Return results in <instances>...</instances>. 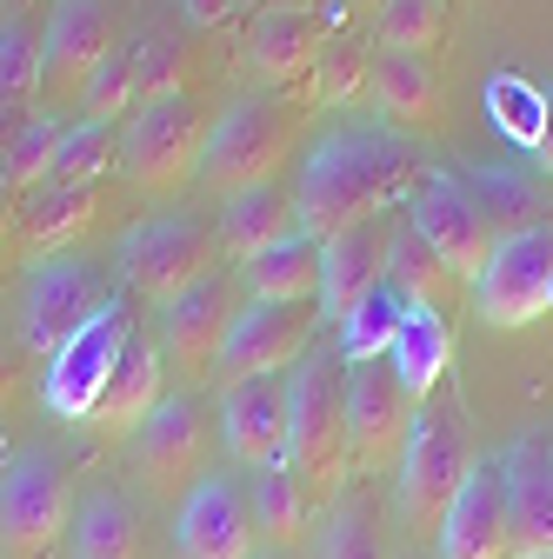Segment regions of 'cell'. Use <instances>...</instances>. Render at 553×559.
I'll use <instances>...</instances> for the list:
<instances>
[{"mask_svg":"<svg viewBox=\"0 0 553 559\" xmlns=\"http://www.w3.org/2000/svg\"><path fill=\"white\" fill-rule=\"evenodd\" d=\"M427 180V147L393 133L387 120H348L307 140L301 154V180H294V214L301 234H314L320 247L333 234H348L361 221H387L393 206H407V193Z\"/></svg>","mask_w":553,"mask_h":559,"instance_id":"obj_1","label":"cell"},{"mask_svg":"<svg viewBox=\"0 0 553 559\" xmlns=\"http://www.w3.org/2000/svg\"><path fill=\"white\" fill-rule=\"evenodd\" d=\"M287 466L314 507H333L348 493L354 440H348V367L340 360H301L287 373Z\"/></svg>","mask_w":553,"mask_h":559,"instance_id":"obj_2","label":"cell"},{"mask_svg":"<svg viewBox=\"0 0 553 559\" xmlns=\"http://www.w3.org/2000/svg\"><path fill=\"white\" fill-rule=\"evenodd\" d=\"M294 147H301V114H294V100H281V94H247V100H234L214 127H207V147H200V174L193 180L207 193L234 200L247 187H267L273 174L287 167Z\"/></svg>","mask_w":553,"mask_h":559,"instance_id":"obj_3","label":"cell"},{"mask_svg":"<svg viewBox=\"0 0 553 559\" xmlns=\"http://www.w3.org/2000/svg\"><path fill=\"white\" fill-rule=\"evenodd\" d=\"M207 127H214V107H207L193 87L133 107V120H127V133H120V167H127V180L141 187L148 200L180 193V187L200 174Z\"/></svg>","mask_w":553,"mask_h":559,"instance_id":"obj_4","label":"cell"},{"mask_svg":"<svg viewBox=\"0 0 553 559\" xmlns=\"http://www.w3.org/2000/svg\"><path fill=\"white\" fill-rule=\"evenodd\" d=\"M467 466H473V447H467V433H460V419L427 400L421 413H413V433H407L400 466H393V473H400V520H407L413 539L440 533V520H447V507H454V493H460Z\"/></svg>","mask_w":553,"mask_h":559,"instance_id":"obj_5","label":"cell"},{"mask_svg":"<svg viewBox=\"0 0 553 559\" xmlns=\"http://www.w3.org/2000/svg\"><path fill=\"white\" fill-rule=\"evenodd\" d=\"M74 493L47 447H27L0 473V559H47L67 539Z\"/></svg>","mask_w":553,"mask_h":559,"instance_id":"obj_6","label":"cell"},{"mask_svg":"<svg viewBox=\"0 0 553 559\" xmlns=\"http://www.w3.org/2000/svg\"><path fill=\"white\" fill-rule=\"evenodd\" d=\"M214 227L193 214H154L120 240V273L148 307H174L193 280L214 273Z\"/></svg>","mask_w":553,"mask_h":559,"instance_id":"obj_7","label":"cell"},{"mask_svg":"<svg viewBox=\"0 0 553 559\" xmlns=\"http://www.w3.org/2000/svg\"><path fill=\"white\" fill-rule=\"evenodd\" d=\"M127 333H133V313H127L120 294H107L81 333H67V340L54 346L47 386H40L54 419H81V427L94 419V406H101V393H107V380H114V367H120Z\"/></svg>","mask_w":553,"mask_h":559,"instance_id":"obj_8","label":"cell"},{"mask_svg":"<svg viewBox=\"0 0 553 559\" xmlns=\"http://www.w3.org/2000/svg\"><path fill=\"white\" fill-rule=\"evenodd\" d=\"M114 47H120L114 0H54V14L40 21V100H47V114L60 100H81Z\"/></svg>","mask_w":553,"mask_h":559,"instance_id":"obj_9","label":"cell"},{"mask_svg":"<svg viewBox=\"0 0 553 559\" xmlns=\"http://www.w3.org/2000/svg\"><path fill=\"white\" fill-rule=\"evenodd\" d=\"M101 300H107L101 266H87V260H74V253L34 260L27 280H21V346H27L34 360H54V346H60L67 333H81Z\"/></svg>","mask_w":553,"mask_h":559,"instance_id":"obj_10","label":"cell"},{"mask_svg":"<svg viewBox=\"0 0 553 559\" xmlns=\"http://www.w3.org/2000/svg\"><path fill=\"white\" fill-rule=\"evenodd\" d=\"M320 326V300L307 307H267V300H247L227 326V346H221V367L214 380L234 386V380H287L301 360H307V340Z\"/></svg>","mask_w":553,"mask_h":559,"instance_id":"obj_11","label":"cell"},{"mask_svg":"<svg viewBox=\"0 0 553 559\" xmlns=\"http://www.w3.org/2000/svg\"><path fill=\"white\" fill-rule=\"evenodd\" d=\"M407 227L427 240V253L454 280H480L487 260H494V247H501L494 227H487V214H480V200L460 180H447V174H427L421 187L407 193Z\"/></svg>","mask_w":553,"mask_h":559,"instance_id":"obj_12","label":"cell"},{"mask_svg":"<svg viewBox=\"0 0 553 559\" xmlns=\"http://www.w3.org/2000/svg\"><path fill=\"white\" fill-rule=\"evenodd\" d=\"M473 307L487 326H527L553 313V227L546 221L494 247L487 273L473 280Z\"/></svg>","mask_w":553,"mask_h":559,"instance_id":"obj_13","label":"cell"},{"mask_svg":"<svg viewBox=\"0 0 553 559\" xmlns=\"http://www.w3.org/2000/svg\"><path fill=\"white\" fill-rule=\"evenodd\" d=\"M127 453H133V473H141L148 493L174 500L200 479V460H207V419L187 393H161V406L127 433Z\"/></svg>","mask_w":553,"mask_h":559,"instance_id":"obj_14","label":"cell"},{"mask_svg":"<svg viewBox=\"0 0 553 559\" xmlns=\"http://www.w3.org/2000/svg\"><path fill=\"white\" fill-rule=\"evenodd\" d=\"M413 406L400 373L387 360L348 367V440H354V473H387L400 466V447L413 433Z\"/></svg>","mask_w":553,"mask_h":559,"instance_id":"obj_15","label":"cell"},{"mask_svg":"<svg viewBox=\"0 0 553 559\" xmlns=\"http://www.w3.org/2000/svg\"><path fill=\"white\" fill-rule=\"evenodd\" d=\"M240 307H247V294H240V280H234V273L214 266L207 280H193V287L167 307V326H161L167 367H180L187 380H214L221 346H227V326H234Z\"/></svg>","mask_w":553,"mask_h":559,"instance_id":"obj_16","label":"cell"},{"mask_svg":"<svg viewBox=\"0 0 553 559\" xmlns=\"http://www.w3.org/2000/svg\"><path fill=\"white\" fill-rule=\"evenodd\" d=\"M174 559H260L247 493L227 473H200L174 513Z\"/></svg>","mask_w":553,"mask_h":559,"instance_id":"obj_17","label":"cell"},{"mask_svg":"<svg viewBox=\"0 0 553 559\" xmlns=\"http://www.w3.org/2000/svg\"><path fill=\"white\" fill-rule=\"evenodd\" d=\"M501 479H507V559L553 552V440L520 433L501 453Z\"/></svg>","mask_w":553,"mask_h":559,"instance_id":"obj_18","label":"cell"},{"mask_svg":"<svg viewBox=\"0 0 553 559\" xmlns=\"http://www.w3.org/2000/svg\"><path fill=\"white\" fill-rule=\"evenodd\" d=\"M440 559H507V479L501 453H480L440 520Z\"/></svg>","mask_w":553,"mask_h":559,"instance_id":"obj_19","label":"cell"},{"mask_svg":"<svg viewBox=\"0 0 553 559\" xmlns=\"http://www.w3.org/2000/svg\"><path fill=\"white\" fill-rule=\"evenodd\" d=\"M221 440L240 466L287 460V380H234L221 386Z\"/></svg>","mask_w":553,"mask_h":559,"instance_id":"obj_20","label":"cell"},{"mask_svg":"<svg viewBox=\"0 0 553 559\" xmlns=\"http://www.w3.org/2000/svg\"><path fill=\"white\" fill-rule=\"evenodd\" d=\"M374 287H387V221H361L327 240L320 260V320H348Z\"/></svg>","mask_w":553,"mask_h":559,"instance_id":"obj_21","label":"cell"},{"mask_svg":"<svg viewBox=\"0 0 553 559\" xmlns=\"http://www.w3.org/2000/svg\"><path fill=\"white\" fill-rule=\"evenodd\" d=\"M327 40H333V21L327 14H294V8H260V21L247 34L260 81L267 87H294V94L307 87V74H314V60H320Z\"/></svg>","mask_w":553,"mask_h":559,"instance_id":"obj_22","label":"cell"},{"mask_svg":"<svg viewBox=\"0 0 553 559\" xmlns=\"http://www.w3.org/2000/svg\"><path fill=\"white\" fill-rule=\"evenodd\" d=\"M154 406H161V346L133 326L127 346H120V367H114V380H107V393H101V406H94L87 427L101 440H127Z\"/></svg>","mask_w":553,"mask_h":559,"instance_id":"obj_23","label":"cell"},{"mask_svg":"<svg viewBox=\"0 0 553 559\" xmlns=\"http://www.w3.org/2000/svg\"><path fill=\"white\" fill-rule=\"evenodd\" d=\"M367 94H374L387 127H434L440 120V74H434V60H421V53L380 47L367 60Z\"/></svg>","mask_w":553,"mask_h":559,"instance_id":"obj_24","label":"cell"},{"mask_svg":"<svg viewBox=\"0 0 553 559\" xmlns=\"http://www.w3.org/2000/svg\"><path fill=\"white\" fill-rule=\"evenodd\" d=\"M320 260H327V247L314 234H294L240 266V294L267 300V307H307V300H320Z\"/></svg>","mask_w":553,"mask_h":559,"instance_id":"obj_25","label":"cell"},{"mask_svg":"<svg viewBox=\"0 0 553 559\" xmlns=\"http://www.w3.org/2000/svg\"><path fill=\"white\" fill-rule=\"evenodd\" d=\"M301 234V214H294V193L287 187H247V193H234L227 206H221V253H234L240 266L254 260V253H267V247H281V240H294Z\"/></svg>","mask_w":553,"mask_h":559,"instance_id":"obj_26","label":"cell"},{"mask_svg":"<svg viewBox=\"0 0 553 559\" xmlns=\"http://www.w3.org/2000/svg\"><path fill=\"white\" fill-rule=\"evenodd\" d=\"M387 367L400 373V386H407L413 406H427L434 386H440L447 367H454V333H447V320H440L434 307H407V320H400V333H393V346H387Z\"/></svg>","mask_w":553,"mask_h":559,"instance_id":"obj_27","label":"cell"},{"mask_svg":"<svg viewBox=\"0 0 553 559\" xmlns=\"http://www.w3.org/2000/svg\"><path fill=\"white\" fill-rule=\"evenodd\" d=\"M94 187H34L27 193V206H21V247L34 253V260H47V253H67L87 227H94Z\"/></svg>","mask_w":553,"mask_h":559,"instance_id":"obj_28","label":"cell"},{"mask_svg":"<svg viewBox=\"0 0 553 559\" xmlns=\"http://www.w3.org/2000/svg\"><path fill=\"white\" fill-rule=\"evenodd\" d=\"M247 513H254V533L267 546H294L314 520V500H307V486L294 479V466H260L254 486H247Z\"/></svg>","mask_w":553,"mask_h":559,"instance_id":"obj_29","label":"cell"},{"mask_svg":"<svg viewBox=\"0 0 553 559\" xmlns=\"http://www.w3.org/2000/svg\"><path fill=\"white\" fill-rule=\"evenodd\" d=\"M67 546H74V559H141V526H133V507H127L120 493H87V500H74Z\"/></svg>","mask_w":553,"mask_h":559,"instance_id":"obj_30","label":"cell"},{"mask_svg":"<svg viewBox=\"0 0 553 559\" xmlns=\"http://www.w3.org/2000/svg\"><path fill=\"white\" fill-rule=\"evenodd\" d=\"M387 287L407 300V307H447L454 300V287H460V280L427 253V240L421 234H413V227H387Z\"/></svg>","mask_w":553,"mask_h":559,"instance_id":"obj_31","label":"cell"},{"mask_svg":"<svg viewBox=\"0 0 553 559\" xmlns=\"http://www.w3.org/2000/svg\"><path fill=\"white\" fill-rule=\"evenodd\" d=\"M120 160V133L101 127V120H74L60 133V154H54V174L47 187H101Z\"/></svg>","mask_w":553,"mask_h":559,"instance_id":"obj_32","label":"cell"},{"mask_svg":"<svg viewBox=\"0 0 553 559\" xmlns=\"http://www.w3.org/2000/svg\"><path fill=\"white\" fill-rule=\"evenodd\" d=\"M407 320V300L393 287H374L348 320H340V367H361V360H387V346Z\"/></svg>","mask_w":553,"mask_h":559,"instance_id":"obj_33","label":"cell"},{"mask_svg":"<svg viewBox=\"0 0 553 559\" xmlns=\"http://www.w3.org/2000/svg\"><path fill=\"white\" fill-rule=\"evenodd\" d=\"M367 60H374V53H367L354 34H333V40L320 47V60H314L301 100H307V107H348V100H361V94H367Z\"/></svg>","mask_w":553,"mask_h":559,"instance_id":"obj_34","label":"cell"},{"mask_svg":"<svg viewBox=\"0 0 553 559\" xmlns=\"http://www.w3.org/2000/svg\"><path fill=\"white\" fill-rule=\"evenodd\" d=\"M40 100V21L14 14L0 21V107H34Z\"/></svg>","mask_w":553,"mask_h":559,"instance_id":"obj_35","label":"cell"},{"mask_svg":"<svg viewBox=\"0 0 553 559\" xmlns=\"http://www.w3.org/2000/svg\"><path fill=\"white\" fill-rule=\"evenodd\" d=\"M460 187L480 200V214H487L494 240H514V234L540 227V200H533V187L520 174H467Z\"/></svg>","mask_w":553,"mask_h":559,"instance_id":"obj_36","label":"cell"},{"mask_svg":"<svg viewBox=\"0 0 553 559\" xmlns=\"http://www.w3.org/2000/svg\"><path fill=\"white\" fill-rule=\"evenodd\" d=\"M60 133H67V127H60L54 114H40V107H34V120L21 127L8 167H0V187H8V193H34V187H47L54 154H60Z\"/></svg>","mask_w":553,"mask_h":559,"instance_id":"obj_37","label":"cell"},{"mask_svg":"<svg viewBox=\"0 0 553 559\" xmlns=\"http://www.w3.org/2000/svg\"><path fill=\"white\" fill-rule=\"evenodd\" d=\"M374 27H380V47H393V53H434L440 47V0H387V8L374 14Z\"/></svg>","mask_w":553,"mask_h":559,"instance_id":"obj_38","label":"cell"},{"mask_svg":"<svg viewBox=\"0 0 553 559\" xmlns=\"http://www.w3.org/2000/svg\"><path fill=\"white\" fill-rule=\"evenodd\" d=\"M314 559H387V552H380V533H374V513H367L361 500L340 493V500L327 507V526H320V552H314Z\"/></svg>","mask_w":553,"mask_h":559,"instance_id":"obj_39","label":"cell"},{"mask_svg":"<svg viewBox=\"0 0 553 559\" xmlns=\"http://www.w3.org/2000/svg\"><path fill=\"white\" fill-rule=\"evenodd\" d=\"M120 114H133V40H120V47L101 60V74H94L87 94H81V120L114 127Z\"/></svg>","mask_w":553,"mask_h":559,"instance_id":"obj_40","label":"cell"},{"mask_svg":"<svg viewBox=\"0 0 553 559\" xmlns=\"http://www.w3.org/2000/svg\"><path fill=\"white\" fill-rule=\"evenodd\" d=\"M487 94H494L487 107H494L501 133L514 140V147H533V140H540V127H546V94H540L533 81H520V74H501Z\"/></svg>","mask_w":553,"mask_h":559,"instance_id":"obj_41","label":"cell"},{"mask_svg":"<svg viewBox=\"0 0 553 559\" xmlns=\"http://www.w3.org/2000/svg\"><path fill=\"white\" fill-rule=\"evenodd\" d=\"M27 120H34V107H0V167H8V154H14V140H21Z\"/></svg>","mask_w":553,"mask_h":559,"instance_id":"obj_42","label":"cell"},{"mask_svg":"<svg viewBox=\"0 0 553 559\" xmlns=\"http://www.w3.org/2000/svg\"><path fill=\"white\" fill-rule=\"evenodd\" d=\"M187 8H193V21H200V27H221V21L234 14V0H187Z\"/></svg>","mask_w":553,"mask_h":559,"instance_id":"obj_43","label":"cell"},{"mask_svg":"<svg viewBox=\"0 0 553 559\" xmlns=\"http://www.w3.org/2000/svg\"><path fill=\"white\" fill-rule=\"evenodd\" d=\"M533 154H540V167L553 174V94H546V127H540V140H533Z\"/></svg>","mask_w":553,"mask_h":559,"instance_id":"obj_44","label":"cell"},{"mask_svg":"<svg viewBox=\"0 0 553 559\" xmlns=\"http://www.w3.org/2000/svg\"><path fill=\"white\" fill-rule=\"evenodd\" d=\"M267 8H294V14H327L333 0H267Z\"/></svg>","mask_w":553,"mask_h":559,"instance_id":"obj_45","label":"cell"},{"mask_svg":"<svg viewBox=\"0 0 553 559\" xmlns=\"http://www.w3.org/2000/svg\"><path fill=\"white\" fill-rule=\"evenodd\" d=\"M0 240H8V193H0Z\"/></svg>","mask_w":553,"mask_h":559,"instance_id":"obj_46","label":"cell"},{"mask_svg":"<svg viewBox=\"0 0 553 559\" xmlns=\"http://www.w3.org/2000/svg\"><path fill=\"white\" fill-rule=\"evenodd\" d=\"M354 8H367V14H380V8H387V0H354Z\"/></svg>","mask_w":553,"mask_h":559,"instance_id":"obj_47","label":"cell"},{"mask_svg":"<svg viewBox=\"0 0 553 559\" xmlns=\"http://www.w3.org/2000/svg\"><path fill=\"white\" fill-rule=\"evenodd\" d=\"M234 8H267V0H234Z\"/></svg>","mask_w":553,"mask_h":559,"instance_id":"obj_48","label":"cell"},{"mask_svg":"<svg viewBox=\"0 0 553 559\" xmlns=\"http://www.w3.org/2000/svg\"><path fill=\"white\" fill-rule=\"evenodd\" d=\"M14 8H34V0H14Z\"/></svg>","mask_w":553,"mask_h":559,"instance_id":"obj_49","label":"cell"},{"mask_svg":"<svg viewBox=\"0 0 553 559\" xmlns=\"http://www.w3.org/2000/svg\"><path fill=\"white\" fill-rule=\"evenodd\" d=\"M540 559H553V552H540Z\"/></svg>","mask_w":553,"mask_h":559,"instance_id":"obj_50","label":"cell"}]
</instances>
